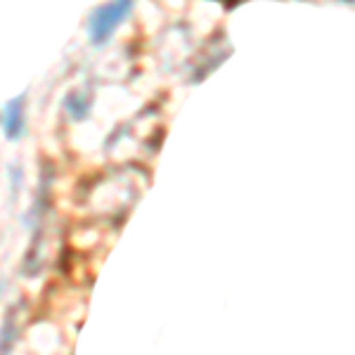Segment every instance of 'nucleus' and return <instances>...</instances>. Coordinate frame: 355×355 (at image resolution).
<instances>
[{
	"mask_svg": "<svg viewBox=\"0 0 355 355\" xmlns=\"http://www.w3.org/2000/svg\"><path fill=\"white\" fill-rule=\"evenodd\" d=\"M21 114H24V102H21V97H17V100L5 105V116L3 119H5V135L8 137H17L21 133V128H24Z\"/></svg>",
	"mask_w": 355,
	"mask_h": 355,
	"instance_id": "nucleus-2",
	"label": "nucleus"
},
{
	"mask_svg": "<svg viewBox=\"0 0 355 355\" xmlns=\"http://www.w3.org/2000/svg\"><path fill=\"white\" fill-rule=\"evenodd\" d=\"M128 10H130V0H114V3L97 10V12L90 17V26H88L93 43L107 41L114 28L119 26V21L128 15Z\"/></svg>",
	"mask_w": 355,
	"mask_h": 355,
	"instance_id": "nucleus-1",
	"label": "nucleus"
}]
</instances>
